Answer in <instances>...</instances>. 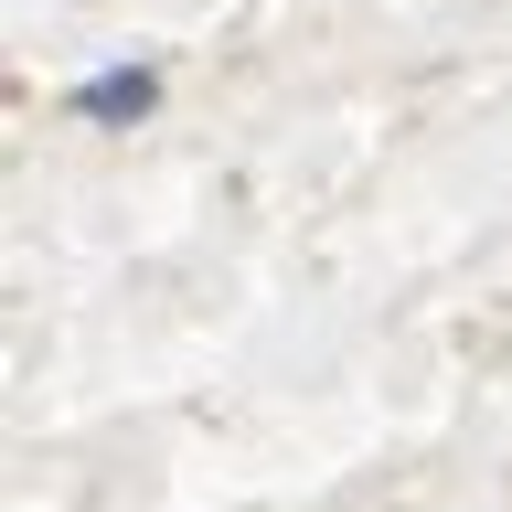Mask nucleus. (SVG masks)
Segmentation results:
<instances>
[{"mask_svg":"<svg viewBox=\"0 0 512 512\" xmlns=\"http://www.w3.org/2000/svg\"><path fill=\"white\" fill-rule=\"evenodd\" d=\"M75 107H86L96 128H139V118L160 107V64H107V75L75 86Z\"/></svg>","mask_w":512,"mask_h":512,"instance_id":"1","label":"nucleus"}]
</instances>
